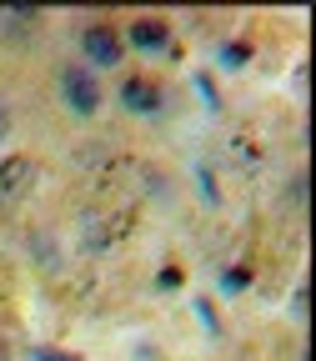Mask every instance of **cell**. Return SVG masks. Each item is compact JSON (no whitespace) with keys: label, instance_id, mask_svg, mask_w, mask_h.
I'll return each instance as SVG.
<instances>
[{"label":"cell","instance_id":"obj_1","mask_svg":"<svg viewBox=\"0 0 316 361\" xmlns=\"http://www.w3.org/2000/svg\"><path fill=\"white\" fill-rule=\"evenodd\" d=\"M56 90H61V101H66V111H71V116H96V111H101V85H96V71H85V66H61Z\"/></svg>","mask_w":316,"mask_h":361},{"label":"cell","instance_id":"obj_2","mask_svg":"<svg viewBox=\"0 0 316 361\" xmlns=\"http://www.w3.org/2000/svg\"><path fill=\"white\" fill-rule=\"evenodd\" d=\"M80 51H85V61H96V66H116L121 61V35L111 25H85L80 30Z\"/></svg>","mask_w":316,"mask_h":361},{"label":"cell","instance_id":"obj_3","mask_svg":"<svg viewBox=\"0 0 316 361\" xmlns=\"http://www.w3.org/2000/svg\"><path fill=\"white\" fill-rule=\"evenodd\" d=\"M121 106H126L130 116H151V111H161V90H156L151 80H141V75H130V80L121 85Z\"/></svg>","mask_w":316,"mask_h":361},{"label":"cell","instance_id":"obj_4","mask_svg":"<svg viewBox=\"0 0 316 361\" xmlns=\"http://www.w3.org/2000/svg\"><path fill=\"white\" fill-rule=\"evenodd\" d=\"M166 40H171L166 20H135L130 25V45H135V51H161Z\"/></svg>","mask_w":316,"mask_h":361},{"label":"cell","instance_id":"obj_5","mask_svg":"<svg viewBox=\"0 0 316 361\" xmlns=\"http://www.w3.org/2000/svg\"><path fill=\"white\" fill-rule=\"evenodd\" d=\"M30 161L25 156H11L6 166H0V191H25V180H30Z\"/></svg>","mask_w":316,"mask_h":361},{"label":"cell","instance_id":"obj_6","mask_svg":"<svg viewBox=\"0 0 316 361\" xmlns=\"http://www.w3.org/2000/svg\"><path fill=\"white\" fill-rule=\"evenodd\" d=\"M35 16H40V11H30V6H20V11H0V30H6V35L20 30V35H25V30L35 25Z\"/></svg>","mask_w":316,"mask_h":361},{"label":"cell","instance_id":"obj_7","mask_svg":"<svg viewBox=\"0 0 316 361\" xmlns=\"http://www.w3.org/2000/svg\"><path fill=\"white\" fill-rule=\"evenodd\" d=\"M11 135V106H6V96H0V141Z\"/></svg>","mask_w":316,"mask_h":361},{"label":"cell","instance_id":"obj_8","mask_svg":"<svg viewBox=\"0 0 316 361\" xmlns=\"http://www.w3.org/2000/svg\"><path fill=\"white\" fill-rule=\"evenodd\" d=\"M246 61V45H226V66H241Z\"/></svg>","mask_w":316,"mask_h":361},{"label":"cell","instance_id":"obj_9","mask_svg":"<svg viewBox=\"0 0 316 361\" xmlns=\"http://www.w3.org/2000/svg\"><path fill=\"white\" fill-rule=\"evenodd\" d=\"M291 311H296V316H306V286H296V296H291Z\"/></svg>","mask_w":316,"mask_h":361},{"label":"cell","instance_id":"obj_10","mask_svg":"<svg viewBox=\"0 0 316 361\" xmlns=\"http://www.w3.org/2000/svg\"><path fill=\"white\" fill-rule=\"evenodd\" d=\"M40 361H75V356H66V351H40Z\"/></svg>","mask_w":316,"mask_h":361}]
</instances>
